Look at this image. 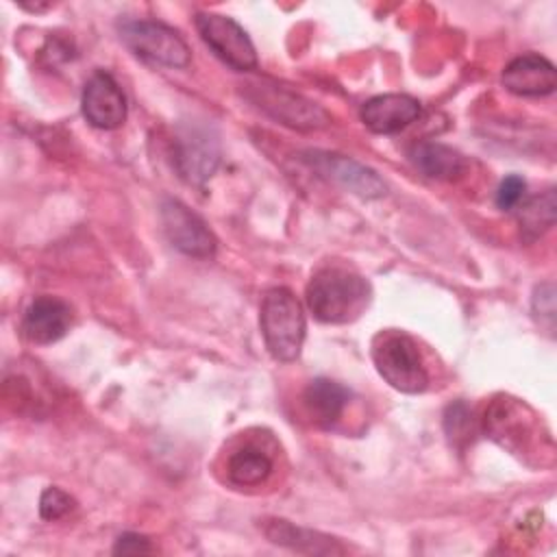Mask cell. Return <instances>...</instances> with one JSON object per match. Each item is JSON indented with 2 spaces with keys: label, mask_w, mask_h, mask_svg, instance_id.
I'll return each instance as SVG.
<instances>
[{
  "label": "cell",
  "mask_w": 557,
  "mask_h": 557,
  "mask_svg": "<svg viewBox=\"0 0 557 557\" xmlns=\"http://www.w3.org/2000/svg\"><path fill=\"white\" fill-rule=\"evenodd\" d=\"M524 191H527L524 178H520L518 174L505 176L500 181L498 189H496V205H498V209H503V211L516 209L524 200Z\"/></svg>",
  "instance_id": "obj_23"
},
{
  "label": "cell",
  "mask_w": 557,
  "mask_h": 557,
  "mask_svg": "<svg viewBox=\"0 0 557 557\" xmlns=\"http://www.w3.org/2000/svg\"><path fill=\"white\" fill-rule=\"evenodd\" d=\"M305 300L318 322L348 324L368 309L372 300V285L355 268L329 263L311 274Z\"/></svg>",
  "instance_id": "obj_1"
},
{
  "label": "cell",
  "mask_w": 557,
  "mask_h": 557,
  "mask_svg": "<svg viewBox=\"0 0 557 557\" xmlns=\"http://www.w3.org/2000/svg\"><path fill=\"white\" fill-rule=\"evenodd\" d=\"M248 98L276 122L298 131H315L329 124V113L322 107L272 81L250 83Z\"/></svg>",
  "instance_id": "obj_6"
},
{
  "label": "cell",
  "mask_w": 557,
  "mask_h": 557,
  "mask_svg": "<svg viewBox=\"0 0 557 557\" xmlns=\"http://www.w3.org/2000/svg\"><path fill=\"white\" fill-rule=\"evenodd\" d=\"M531 311L542 326L553 331V326H555V285L550 281L535 285L533 298H531Z\"/></svg>",
  "instance_id": "obj_22"
},
{
  "label": "cell",
  "mask_w": 557,
  "mask_h": 557,
  "mask_svg": "<svg viewBox=\"0 0 557 557\" xmlns=\"http://www.w3.org/2000/svg\"><path fill=\"white\" fill-rule=\"evenodd\" d=\"M152 550L154 546L150 544V540L139 533H122L113 546L115 555H146Z\"/></svg>",
  "instance_id": "obj_24"
},
{
  "label": "cell",
  "mask_w": 557,
  "mask_h": 557,
  "mask_svg": "<svg viewBox=\"0 0 557 557\" xmlns=\"http://www.w3.org/2000/svg\"><path fill=\"white\" fill-rule=\"evenodd\" d=\"M500 83L507 91L516 96L540 98L555 91L557 72L546 57L537 52H524L505 65Z\"/></svg>",
  "instance_id": "obj_12"
},
{
  "label": "cell",
  "mask_w": 557,
  "mask_h": 557,
  "mask_svg": "<svg viewBox=\"0 0 557 557\" xmlns=\"http://www.w3.org/2000/svg\"><path fill=\"white\" fill-rule=\"evenodd\" d=\"M483 431L513 455H524L537 440L542 442V435L537 433V416L527 403L511 396H498L490 403L483 416Z\"/></svg>",
  "instance_id": "obj_5"
},
{
  "label": "cell",
  "mask_w": 557,
  "mask_h": 557,
  "mask_svg": "<svg viewBox=\"0 0 557 557\" xmlns=\"http://www.w3.org/2000/svg\"><path fill=\"white\" fill-rule=\"evenodd\" d=\"M350 400V392L331 379H313L307 383L302 392V405L307 416L311 418L313 424L329 429L333 426L346 411Z\"/></svg>",
  "instance_id": "obj_15"
},
{
  "label": "cell",
  "mask_w": 557,
  "mask_h": 557,
  "mask_svg": "<svg viewBox=\"0 0 557 557\" xmlns=\"http://www.w3.org/2000/svg\"><path fill=\"white\" fill-rule=\"evenodd\" d=\"M263 533L270 542L300 550V553H342V546H333L331 537L315 531L296 527L283 518L263 520Z\"/></svg>",
  "instance_id": "obj_17"
},
{
  "label": "cell",
  "mask_w": 557,
  "mask_h": 557,
  "mask_svg": "<svg viewBox=\"0 0 557 557\" xmlns=\"http://www.w3.org/2000/svg\"><path fill=\"white\" fill-rule=\"evenodd\" d=\"M444 431L450 440V444L461 446L468 444L472 433H474V420H472V411L463 400H457L453 405L446 407L444 411Z\"/></svg>",
  "instance_id": "obj_20"
},
{
  "label": "cell",
  "mask_w": 557,
  "mask_h": 557,
  "mask_svg": "<svg viewBox=\"0 0 557 557\" xmlns=\"http://www.w3.org/2000/svg\"><path fill=\"white\" fill-rule=\"evenodd\" d=\"M72 326V309L54 296H37L24 311L22 333L30 344H54L67 335Z\"/></svg>",
  "instance_id": "obj_14"
},
{
  "label": "cell",
  "mask_w": 557,
  "mask_h": 557,
  "mask_svg": "<svg viewBox=\"0 0 557 557\" xmlns=\"http://www.w3.org/2000/svg\"><path fill=\"white\" fill-rule=\"evenodd\" d=\"M518 224H520V237L524 242H535L542 237L553 224H555V213H557V200H555V189H546L540 196L529 198L527 202L518 205Z\"/></svg>",
  "instance_id": "obj_18"
},
{
  "label": "cell",
  "mask_w": 557,
  "mask_h": 557,
  "mask_svg": "<svg viewBox=\"0 0 557 557\" xmlns=\"http://www.w3.org/2000/svg\"><path fill=\"white\" fill-rule=\"evenodd\" d=\"M200 39L211 52L237 72H250L257 67V50L248 33L228 15L200 11L194 17Z\"/></svg>",
  "instance_id": "obj_7"
},
{
  "label": "cell",
  "mask_w": 557,
  "mask_h": 557,
  "mask_svg": "<svg viewBox=\"0 0 557 557\" xmlns=\"http://www.w3.org/2000/svg\"><path fill=\"white\" fill-rule=\"evenodd\" d=\"M261 335L268 352L281 361L289 363L300 357L307 320L300 300L287 287H272L265 292L259 309Z\"/></svg>",
  "instance_id": "obj_2"
},
{
  "label": "cell",
  "mask_w": 557,
  "mask_h": 557,
  "mask_svg": "<svg viewBox=\"0 0 557 557\" xmlns=\"http://www.w3.org/2000/svg\"><path fill=\"white\" fill-rule=\"evenodd\" d=\"M76 500L57 485H50L39 496V516L44 520H59L74 509Z\"/></svg>",
  "instance_id": "obj_21"
},
{
  "label": "cell",
  "mask_w": 557,
  "mask_h": 557,
  "mask_svg": "<svg viewBox=\"0 0 557 557\" xmlns=\"http://www.w3.org/2000/svg\"><path fill=\"white\" fill-rule=\"evenodd\" d=\"M81 107L85 120L100 131L120 128L126 120V98L122 94V87L107 72H94L87 78L81 96Z\"/></svg>",
  "instance_id": "obj_11"
},
{
  "label": "cell",
  "mask_w": 557,
  "mask_h": 557,
  "mask_svg": "<svg viewBox=\"0 0 557 557\" xmlns=\"http://www.w3.org/2000/svg\"><path fill=\"white\" fill-rule=\"evenodd\" d=\"M422 113L420 102L409 94H379L361 104V122L376 135H394L413 124Z\"/></svg>",
  "instance_id": "obj_13"
},
{
  "label": "cell",
  "mask_w": 557,
  "mask_h": 557,
  "mask_svg": "<svg viewBox=\"0 0 557 557\" xmlns=\"http://www.w3.org/2000/svg\"><path fill=\"white\" fill-rule=\"evenodd\" d=\"M172 163L183 181L202 185L220 163V144L205 126H185L172 141Z\"/></svg>",
  "instance_id": "obj_9"
},
{
  "label": "cell",
  "mask_w": 557,
  "mask_h": 557,
  "mask_svg": "<svg viewBox=\"0 0 557 557\" xmlns=\"http://www.w3.org/2000/svg\"><path fill=\"white\" fill-rule=\"evenodd\" d=\"M372 361L381 379L403 394H420L429 387V372L418 344L403 331L376 333Z\"/></svg>",
  "instance_id": "obj_3"
},
{
  "label": "cell",
  "mask_w": 557,
  "mask_h": 557,
  "mask_svg": "<svg viewBox=\"0 0 557 557\" xmlns=\"http://www.w3.org/2000/svg\"><path fill=\"white\" fill-rule=\"evenodd\" d=\"M409 157L424 176L435 181H455L466 172L463 154L440 141H418Z\"/></svg>",
  "instance_id": "obj_16"
},
{
  "label": "cell",
  "mask_w": 557,
  "mask_h": 557,
  "mask_svg": "<svg viewBox=\"0 0 557 557\" xmlns=\"http://www.w3.org/2000/svg\"><path fill=\"white\" fill-rule=\"evenodd\" d=\"M302 159L320 176L342 185L344 189H348L361 198H381L387 191V185L372 168H368L350 157H344L337 152H324V150H307V152H302Z\"/></svg>",
  "instance_id": "obj_10"
},
{
  "label": "cell",
  "mask_w": 557,
  "mask_h": 557,
  "mask_svg": "<svg viewBox=\"0 0 557 557\" xmlns=\"http://www.w3.org/2000/svg\"><path fill=\"white\" fill-rule=\"evenodd\" d=\"M226 472L235 485L255 487L270 476L272 459L257 446H244L231 455Z\"/></svg>",
  "instance_id": "obj_19"
},
{
  "label": "cell",
  "mask_w": 557,
  "mask_h": 557,
  "mask_svg": "<svg viewBox=\"0 0 557 557\" xmlns=\"http://www.w3.org/2000/svg\"><path fill=\"white\" fill-rule=\"evenodd\" d=\"M161 224L170 244L194 259H209L218 250V239L207 222L176 198L161 200Z\"/></svg>",
  "instance_id": "obj_8"
},
{
  "label": "cell",
  "mask_w": 557,
  "mask_h": 557,
  "mask_svg": "<svg viewBox=\"0 0 557 557\" xmlns=\"http://www.w3.org/2000/svg\"><path fill=\"white\" fill-rule=\"evenodd\" d=\"M120 39L135 57L154 65L187 67L191 61L185 39L172 26L157 20H124L120 24Z\"/></svg>",
  "instance_id": "obj_4"
}]
</instances>
